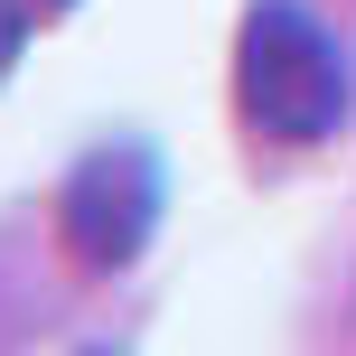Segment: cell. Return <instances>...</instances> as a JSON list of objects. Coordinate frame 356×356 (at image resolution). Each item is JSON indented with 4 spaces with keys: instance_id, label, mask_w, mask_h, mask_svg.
Instances as JSON below:
<instances>
[{
    "instance_id": "obj_1",
    "label": "cell",
    "mask_w": 356,
    "mask_h": 356,
    "mask_svg": "<svg viewBox=\"0 0 356 356\" xmlns=\"http://www.w3.org/2000/svg\"><path fill=\"white\" fill-rule=\"evenodd\" d=\"M234 113L272 150H319L347 122V56L300 0H253L234 38Z\"/></svg>"
},
{
    "instance_id": "obj_2",
    "label": "cell",
    "mask_w": 356,
    "mask_h": 356,
    "mask_svg": "<svg viewBox=\"0 0 356 356\" xmlns=\"http://www.w3.org/2000/svg\"><path fill=\"white\" fill-rule=\"evenodd\" d=\"M150 225H160V169H150V150H94V160H75L66 197H56V234H66L75 272L141 263Z\"/></svg>"
},
{
    "instance_id": "obj_3",
    "label": "cell",
    "mask_w": 356,
    "mask_h": 356,
    "mask_svg": "<svg viewBox=\"0 0 356 356\" xmlns=\"http://www.w3.org/2000/svg\"><path fill=\"white\" fill-rule=\"evenodd\" d=\"M29 19H38L29 0H0V75L19 66V47H29Z\"/></svg>"
},
{
    "instance_id": "obj_4",
    "label": "cell",
    "mask_w": 356,
    "mask_h": 356,
    "mask_svg": "<svg viewBox=\"0 0 356 356\" xmlns=\"http://www.w3.org/2000/svg\"><path fill=\"white\" fill-rule=\"evenodd\" d=\"M29 10H38V19H56V10H75V0H29Z\"/></svg>"
}]
</instances>
